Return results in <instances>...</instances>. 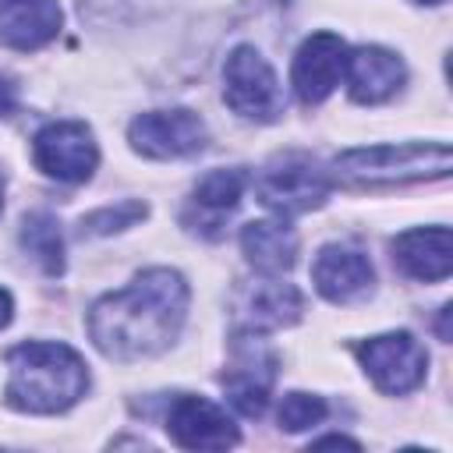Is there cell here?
Returning a JSON list of instances; mask_svg holds the SVG:
<instances>
[{
	"label": "cell",
	"instance_id": "cell-1",
	"mask_svg": "<svg viewBox=\"0 0 453 453\" xmlns=\"http://www.w3.org/2000/svg\"><path fill=\"white\" fill-rule=\"evenodd\" d=\"M188 315V283L173 269H145L127 287L99 297L88 311V336L110 361L163 354Z\"/></svg>",
	"mask_w": 453,
	"mask_h": 453
},
{
	"label": "cell",
	"instance_id": "cell-2",
	"mask_svg": "<svg viewBox=\"0 0 453 453\" xmlns=\"http://www.w3.org/2000/svg\"><path fill=\"white\" fill-rule=\"evenodd\" d=\"M11 379L4 386L7 407L21 414H60L88 389V368L67 343L28 340L7 354Z\"/></svg>",
	"mask_w": 453,
	"mask_h": 453
},
{
	"label": "cell",
	"instance_id": "cell-3",
	"mask_svg": "<svg viewBox=\"0 0 453 453\" xmlns=\"http://www.w3.org/2000/svg\"><path fill=\"white\" fill-rule=\"evenodd\" d=\"M449 166H453L449 142H386V145L347 149L336 156V173L365 184L446 177Z\"/></svg>",
	"mask_w": 453,
	"mask_h": 453
},
{
	"label": "cell",
	"instance_id": "cell-4",
	"mask_svg": "<svg viewBox=\"0 0 453 453\" xmlns=\"http://www.w3.org/2000/svg\"><path fill=\"white\" fill-rule=\"evenodd\" d=\"M329 191H333L329 170H322L311 156H297V152L273 159L255 180L258 202L276 216L311 212L329 198Z\"/></svg>",
	"mask_w": 453,
	"mask_h": 453
},
{
	"label": "cell",
	"instance_id": "cell-5",
	"mask_svg": "<svg viewBox=\"0 0 453 453\" xmlns=\"http://www.w3.org/2000/svg\"><path fill=\"white\" fill-rule=\"evenodd\" d=\"M223 99L230 103L234 113L269 124L283 110V92L280 81L269 67V60L255 46H237L230 50L223 64Z\"/></svg>",
	"mask_w": 453,
	"mask_h": 453
},
{
	"label": "cell",
	"instance_id": "cell-6",
	"mask_svg": "<svg viewBox=\"0 0 453 453\" xmlns=\"http://www.w3.org/2000/svg\"><path fill=\"white\" fill-rule=\"evenodd\" d=\"M357 361L368 372V379L389 396L418 389L428 372V350L411 333L368 336L365 343H357Z\"/></svg>",
	"mask_w": 453,
	"mask_h": 453
},
{
	"label": "cell",
	"instance_id": "cell-7",
	"mask_svg": "<svg viewBox=\"0 0 453 453\" xmlns=\"http://www.w3.org/2000/svg\"><path fill=\"white\" fill-rule=\"evenodd\" d=\"M219 382L237 414L258 418L269 407V393L276 382V354L262 343V333H241L234 340L230 365Z\"/></svg>",
	"mask_w": 453,
	"mask_h": 453
},
{
	"label": "cell",
	"instance_id": "cell-8",
	"mask_svg": "<svg viewBox=\"0 0 453 453\" xmlns=\"http://www.w3.org/2000/svg\"><path fill=\"white\" fill-rule=\"evenodd\" d=\"M35 166L64 184H81L99 163V145L81 120H53L32 142Z\"/></svg>",
	"mask_w": 453,
	"mask_h": 453
},
{
	"label": "cell",
	"instance_id": "cell-9",
	"mask_svg": "<svg viewBox=\"0 0 453 453\" xmlns=\"http://www.w3.org/2000/svg\"><path fill=\"white\" fill-rule=\"evenodd\" d=\"M127 138L149 159H180L205 145V124L191 110H152L131 120Z\"/></svg>",
	"mask_w": 453,
	"mask_h": 453
},
{
	"label": "cell",
	"instance_id": "cell-10",
	"mask_svg": "<svg viewBox=\"0 0 453 453\" xmlns=\"http://www.w3.org/2000/svg\"><path fill=\"white\" fill-rule=\"evenodd\" d=\"M343 64H347V42L336 32H315V35H308L297 46L294 67H290V85H294L297 99L304 106H315V103L329 99L333 88L343 78Z\"/></svg>",
	"mask_w": 453,
	"mask_h": 453
},
{
	"label": "cell",
	"instance_id": "cell-11",
	"mask_svg": "<svg viewBox=\"0 0 453 453\" xmlns=\"http://www.w3.org/2000/svg\"><path fill=\"white\" fill-rule=\"evenodd\" d=\"M166 432L180 449H226L237 446V425L205 396H177L166 414Z\"/></svg>",
	"mask_w": 453,
	"mask_h": 453
},
{
	"label": "cell",
	"instance_id": "cell-12",
	"mask_svg": "<svg viewBox=\"0 0 453 453\" xmlns=\"http://www.w3.org/2000/svg\"><path fill=\"white\" fill-rule=\"evenodd\" d=\"M301 290L294 283H283L276 276L244 283L234 301V315L241 333H273L283 326H294L301 319Z\"/></svg>",
	"mask_w": 453,
	"mask_h": 453
},
{
	"label": "cell",
	"instance_id": "cell-13",
	"mask_svg": "<svg viewBox=\"0 0 453 453\" xmlns=\"http://www.w3.org/2000/svg\"><path fill=\"white\" fill-rule=\"evenodd\" d=\"M311 283L326 301L350 304L372 294L375 269L365 251L347 248V244H326L311 262Z\"/></svg>",
	"mask_w": 453,
	"mask_h": 453
},
{
	"label": "cell",
	"instance_id": "cell-14",
	"mask_svg": "<svg viewBox=\"0 0 453 453\" xmlns=\"http://www.w3.org/2000/svg\"><path fill=\"white\" fill-rule=\"evenodd\" d=\"M343 78H347V92L354 103L375 106V103H386L389 96H396L407 71L396 53H389L382 46H357V50H347Z\"/></svg>",
	"mask_w": 453,
	"mask_h": 453
},
{
	"label": "cell",
	"instance_id": "cell-15",
	"mask_svg": "<svg viewBox=\"0 0 453 453\" xmlns=\"http://www.w3.org/2000/svg\"><path fill=\"white\" fill-rule=\"evenodd\" d=\"M244 184H248L244 170H209L195 184V195L184 209V226L202 237H219L226 216L241 205Z\"/></svg>",
	"mask_w": 453,
	"mask_h": 453
},
{
	"label": "cell",
	"instance_id": "cell-16",
	"mask_svg": "<svg viewBox=\"0 0 453 453\" xmlns=\"http://www.w3.org/2000/svg\"><path fill=\"white\" fill-rule=\"evenodd\" d=\"M393 262L425 283H439L453 269V234L449 226H418L403 230L393 241Z\"/></svg>",
	"mask_w": 453,
	"mask_h": 453
},
{
	"label": "cell",
	"instance_id": "cell-17",
	"mask_svg": "<svg viewBox=\"0 0 453 453\" xmlns=\"http://www.w3.org/2000/svg\"><path fill=\"white\" fill-rule=\"evenodd\" d=\"M57 0H0V42L11 50H39L60 32Z\"/></svg>",
	"mask_w": 453,
	"mask_h": 453
},
{
	"label": "cell",
	"instance_id": "cell-18",
	"mask_svg": "<svg viewBox=\"0 0 453 453\" xmlns=\"http://www.w3.org/2000/svg\"><path fill=\"white\" fill-rule=\"evenodd\" d=\"M241 251L244 258L265 273L280 276L297 262V234L280 219H251L241 226Z\"/></svg>",
	"mask_w": 453,
	"mask_h": 453
},
{
	"label": "cell",
	"instance_id": "cell-19",
	"mask_svg": "<svg viewBox=\"0 0 453 453\" xmlns=\"http://www.w3.org/2000/svg\"><path fill=\"white\" fill-rule=\"evenodd\" d=\"M21 248L50 276L64 273V237H60V223L50 212H28L25 216V223H21Z\"/></svg>",
	"mask_w": 453,
	"mask_h": 453
},
{
	"label": "cell",
	"instance_id": "cell-20",
	"mask_svg": "<svg viewBox=\"0 0 453 453\" xmlns=\"http://www.w3.org/2000/svg\"><path fill=\"white\" fill-rule=\"evenodd\" d=\"M145 202L138 198H127V202H117V205H103L88 216H81V234L85 237H106V234H117V230H127L134 226L138 219H145Z\"/></svg>",
	"mask_w": 453,
	"mask_h": 453
},
{
	"label": "cell",
	"instance_id": "cell-21",
	"mask_svg": "<svg viewBox=\"0 0 453 453\" xmlns=\"http://www.w3.org/2000/svg\"><path fill=\"white\" fill-rule=\"evenodd\" d=\"M326 414H329V407H326V400L322 396H315V393H287L283 400H280V428H287V432H304V428H315V425H322L326 421Z\"/></svg>",
	"mask_w": 453,
	"mask_h": 453
},
{
	"label": "cell",
	"instance_id": "cell-22",
	"mask_svg": "<svg viewBox=\"0 0 453 453\" xmlns=\"http://www.w3.org/2000/svg\"><path fill=\"white\" fill-rule=\"evenodd\" d=\"M14 106H18V85L7 74H0V117L14 113Z\"/></svg>",
	"mask_w": 453,
	"mask_h": 453
},
{
	"label": "cell",
	"instance_id": "cell-23",
	"mask_svg": "<svg viewBox=\"0 0 453 453\" xmlns=\"http://www.w3.org/2000/svg\"><path fill=\"white\" fill-rule=\"evenodd\" d=\"M11 319H14V301H11V294L0 287V329H4Z\"/></svg>",
	"mask_w": 453,
	"mask_h": 453
},
{
	"label": "cell",
	"instance_id": "cell-24",
	"mask_svg": "<svg viewBox=\"0 0 453 453\" xmlns=\"http://www.w3.org/2000/svg\"><path fill=\"white\" fill-rule=\"evenodd\" d=\"M311 446H354V449H357V442L347 439V435H322V439H315Z\"/></svg>",
	"mask_w": 453,
	"mask_h": 453
},
{
	"label": "cell",
	"instance_id": "cell-25",
	"mask_svg": "<svg viewBox=\"0 0 453 453\" xmlns=\"http://www.w3.org/2000/svg\"><path fill=\"white\" fill-rule=\"evenodd\" d=\"M414 4H446V0H414Z\"/></svg>",
	"mask_w": 453,
	"mask_h": 453
},
{
	"label": "cell",
	"instance_id": "cell-26",
	"mask_svg": "<svg viewBox=\"0 0 453 453\" xmlns=\"http://www.w3.org/2000/svg\"><path fill=\"white\" fill-rule=\"evenodd\" d=\"M0 209H4V177H0Z\"/></svg>",
	"mask_w": 453,
	"mask_h": 453
}]
</instances>
